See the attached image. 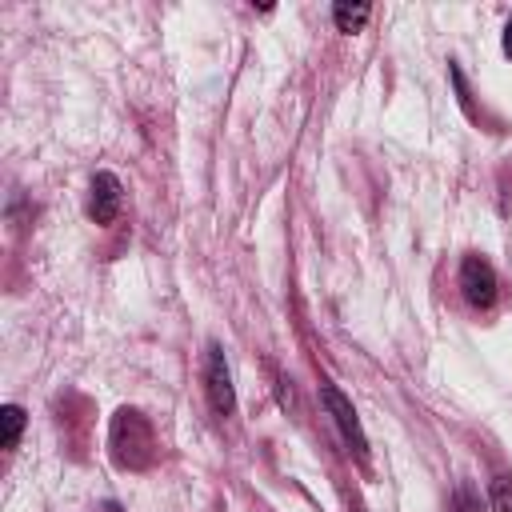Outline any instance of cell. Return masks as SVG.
<instances>
[{
	"label": "cell",
	"mask_w": 512,
	"mask_h": 512,
	"mask_svg": "<svg viewBox=\"0 0 512 512\" xmlns=\"http://www.w3.org/2000/svg\"><path fill=\"white\" fill-rule=\"evenodd\" d=\"M372 16V4H336L332 8V24L336 32H360Z\"/></svg>",
	"instance_id": "cell-6"
},
{
	"label": "cell",
	"mask_w": 512,
	"mask_h": 512,
	"mask_svg": "<svg viewBox=\"0 0 512 512\" xmlns=\"http://www.w3.org/2000/svg\"><path fill=\"white\" fill-rule=\"evenodd\" d=\"M0 424H4V448L12 452V448L20 444V432H24L28 416H24V408H20V404H4V408H0Z\"/></svg>",
	"instance_id": "cell-7"
},
{
	"label": "cell",
	"mask_w": 512,
	"mask_h": 512,
	"mask_svg": "<svg viewBox=\"0 0 512 512\" xmlns=\"http://www.w3.org/2000/svg\"><path fill=\"white\" fill-rule=\"evenodd\" d=\"M112 448H116V460H120V464H132V468L148 464V460H152V448H156L148 420H144L140 412L124 408V412L116 416V424H112Z\"/></svg>",
	"instance_id": "cell-1"
},
{
	"label": "cell",
	"mask_w": 512,
	"mask_h": 512,
	"mask_svg": "<svg viewBox=\"0 0 512 512\" xmlns=\"http://www.w3.org/2000/svg\"><path fill=\"white\" fill-rule=\"evenodd\" d=\"M488 508L492 512H512V476H496L488 484Z\"/></svg>",
	"instance_id": "cell-8"
},
{
	"label": "cell",
	"mask_w": 512,
	"mask_h": 512,
	"mask_svg": "<svg viewBox=\"0 0 512 512\" xmlns=\"http://www.w3.org/2000/svg\"><path fill=\"white\" fill-rule=\"evenodd\" d=\"M356 512H360V508H356Z\"/></svg>",
	"instance_id": "cell-11"
},
{
	"label": "cell",
	"mask_w": 512,
	"mask_h": 512,
	"mask_svg": "<svg viewBox=\"0 0 512 512\" xmlns=\"http://www.w3.org/2000/svg\"><path fill=\"white\" fill-rule=\"evenodd\" d=\"M500 48H504V56L512 60V16H508V24H504V40H500Z\"/></svg>",
	"instance_id": "cell-10"
},
{
	"label": "cell",
	"mask_w": 512,
	"mask_h": 512,
	"mask_svg": "<svg viewBox=\"0 0 512 512\" xmlns=\"http://www.w3.org/2000/svg\"><path fill=\"white\" fill-rule=\"evenodd\" d=\"M448 512H484L480 492H476V488H468V484H460V488L452 492V500H448Z\"/></svg>",
	"instance_id": "cell-9"
},
{
	"label": "cell",
	"mask_w": 512,
	"mask_h": 512,
	"mask_svg": "<svg viewBox=\"0 0 512 512\" xmlns=\"http://www.w3.org/2000/svg\"><path fill=\"white\" fill-rule=\"evenodd\" d=\"M124 208V184L112 176V172H96L92 176V188H88V216L96 224H112Z\"/></svg>",
	"instance_id": "cell-5"
},
{
	"label": "cell",
	"mask_w": 512,
	"mask_h": 512,
	"mask_svg": "<svg viewBox=\"0 0 512 512\" xmlns=\"http://www.w3.org/2000/svg\"><path fill=\"white\" fill-rule=\"evenodd\" d=\"M456 284H460V292H464V300L472 304V308H492L496 304V296H500V276H496V268L480 256V252H468L464 260H460V276H456Z\"/></svg>",
	"instance_id": "cell-3"
},
{
	"label": "cell",
	"mask_w": 512,
	"mask_h": 512,
	"mask_svg": "<svg viewBox=\"0 0 512 512\" xmlns=\"http://www.w3.org/2000/svg\"><path fill=\"white\" fill-rule=\"evenodd\" d=\"M204 388H208V404L216 416H232L236 408V384H232V368L224 348L212 340L208 344V360H204Z\"/></svg>",
	"instance_id": "cell-4"
},
{
	"label": "cell",
	"mask_w": 512,
	"mask_h": 512,
	"mask_svg": "<svg viewBox=\"0 0 512 512\" xmlns=\"http://www.w3.org/2000/svg\"><path fill=\"white\" fill-rule=\"evenodd\" d=\"M320 400H324V408H328V416H332V424H336L344 448H348L356 460H368V436H364V428H360V416H356L352 400H348L332 380H320Z\"/></svg>",
	"instance_id": "cell-2"
}]
</instances>
